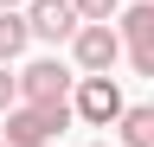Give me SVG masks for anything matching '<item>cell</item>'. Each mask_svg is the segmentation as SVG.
Segmentation results:
<instances>
[{
    "instance_id": "6da1fadb",
    "label": "cell",
    "mask_w": 154,
    "mask_h": 147,
    "mask_svg": "<svg viewBox=\"0 0 154 147\" xmlns=\"http://www.w3.org/2000/svg\"><path fill=\"white\" fill-rule=\"evenodd\" d=\"M71 122H77V102H19L13 115H0V134L7 147H51Z\"/></svg>"
},
{
    "instance_id": "7a4b0ae2",
    "label": "cell",
    "mask_w": 154,
    "mask_h": 147,
    "mask_svg": "<svg viewBox=\"0 0 154 147\" xmlns=\"http://www.w3.org/2000/svg\"><path fill=\"white\" fill-rule=\"evenodd\" d=\"M116 58H128L122 26H109V19H84V32L71 39V64L84 70V77H103V70H116Z\"/></svg>"
},
{
    "instance_id": "3957f363",
    "label": "cell",
    "mask_w": 154,
    "mask_h": 147,
    "mask_svg": "<svg viewBox=\"0 0 154 147\" xmlns=\"http://www.w3.org/2000/svg\"><path fill=\"white\" fill-rule=\"evenodd\" d=\"M71 102H77V122L84 128H116L128 115V96H122V83H116L109 70L103 77H77V96Z\"/></svg>"
},
{
    "instance_id": "277c9868",
    "label": "cell",
    "mask_w": 154,
    "mask_h": 147,
    "mask_svg": "<svg viewBox=\"0 0 154 147\" xmlns=\"http://www.w3.org/2000/svg\"><path fill=\"white\" fill-rule=\"evenodd\" d=\"M19 96L26 102H71L77 96V77L64 58H32L26 70H19Z\"/></svg>"
},
{
    "instance_id": "5b68a950",
    "label": "cell",
    "mask_w": 154,
    "mask_h": 147,
    "mask_svg": "<svg viewBox=\"0 0 154 147\" xmlns=\"http://www.w3.org/2000/svg\"><path fill=\"white\" fill-rule=\"evenodd\" d=\"M26 19H32V39H45V45H64L84 32L77 0H26Z\"/></svg>"
},
{
    "instance_id": "8992f818",
    "label": "cell",
    "mask_w": 154,
    "mask_h": 147,
    "mask_svg": "<svg viewBox=\"0 0 154 147\" xmlns=\"http://www.w3.org/2000/svg\"><path fill=\"white\" fill-rule=\"evenodd\" d=\"M122 45H128L135 77H154V0H135V7H122Z\"/></svg>"
},
{
    "instance_id": "52a82bcc",
    "label": "cell",
    "mask_w": 154,
    "mask_h": 147,
    "mask_svg": "<svg viewBox=\"0 0 154 147\" xmlns=\"http://www.w3.org/2000/svg\"><path fill=\"white\" fill-rule=\"evenodd\" d=\"M116 147H154V102H128V115L116 122Z\"/></svg>"
},
{
    "instance_id": "ba28073f",
    "label": "cell",
    "mask_w": 154,
    "mask_h": 147,
    "mask_svg": "<svg viewBox=\"0 0 154 147\" xmlns=\"http://www.w3.org/2000/svg\"><path fill=\"white\" fill-rule=\"evenodd\" d=\"M26 45H32V19H26V7H7V13H0V64H13Z\"/></svg>"
},
{
    "instance_id": "9c48e42d",
    "label": "cell",
    "mask_w": 154,
    "mask_h": 147,
    "mask_svg": "<svg viewBox=\"0 0 154 147\" xmlns=\"http://www.w3.org/2000/svg\"><path fill=\"white\" fill-rule=\"evenodd\" d=\"M19 102H26V96H19V77H13L7 64H0V115H13Z\"/></svg>"
},
{
    "instance_id": "30bf717a",
    "label": "cell",
    "mask_w": 154,
    "mask_h": 147,
    "mask_svg": "<svg viewBox=\"0 0 154 147\" xmlns=\"http://www.w3.org/2000/svg\"><path fill=\"white\" fill-rule=\"evenodd\" d=\"M84 19H122V0H77Z\"/></svg>"
},
{
    "instance_id": "8fae6325",
    "label": "cell",
    "mask_w": 154,
    "mask_h": 147,
    "mask_svg": "<svg viewBox=\"0 0 154 147\" xmlns=\"http://www.w3.org/2000/svg\"><path fill=\"white\" fill-rule=\"evenodd\" d=\"M7 7H26V0H0V13H7Z\"/></svg>"
},
{
    "instance_id": "7c38bea8",
    "label": "cell",
    "mask_w": 154,
    "mask_h": 147,
    "mask_svg": "<svg viewBox=\"0 0 154 147\" xmlns=\"http://www.w3.org/2000/svg\"><path fill=\"white\" fill-rule=\"evenodd\" d=\"M90 147H109V141H90Z\"/></svg>"
},
{
    "instance_id": "4fadbf2b",
    "label": "cell",
    "mask_w": 154,
    "mask_h": 147,
    "mask_svg": "<svg viewBox=\"0 0 154 147\" xmlns=\"http://www.w3.org/2000/svg\"><path fill=\"white\" fill-rule=\"evenodd\" d=\"M0 147H7V134H0Z\"/></svg>"
}]
</instances>
